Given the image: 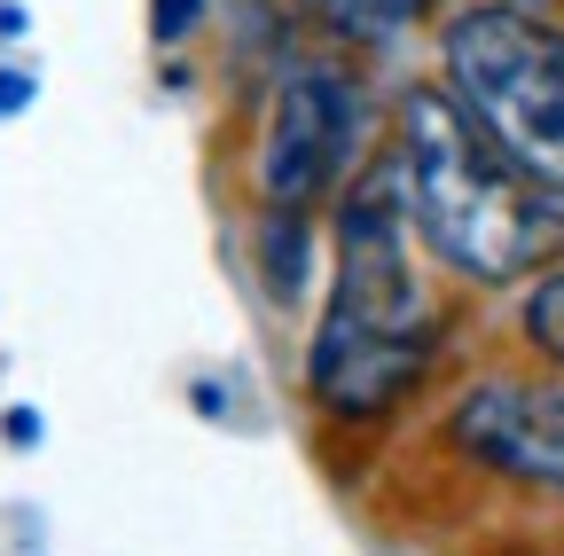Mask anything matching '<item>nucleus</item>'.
Segmentation results:
<instances>
[{
	"mask_svg": "<svg viewBox=\"0 0 564 556\" xmlns=\"http://www.w3.org/2000/svg\"><path fill=\"white\" fill-rule=\"evenodd\" d=\"M392 173L408 196L415 243L432 251L455 283L510 291L564 251V204L525 181V165L440 87L423 79L392 102Z\"/></svg>",
	"mask_w": 564,
	"mask_h": 556,
	"instance_id": "2",
	"label": "nucleus"
},
{
	"mask_svg": "<svg viewBox=\"0 0 564 556\" xmlns=\"http://www.w3.org/2000/svg\"><path fill=\"white\" fill-rule=\"evenodd\" d=\"M32 102V72H0V118H17Z\"/></svg>",
	"mask_w": 564,
	"mask_h": 556,
	"instance_id": "9",
	"label": "nucleus"
},
{
	"mask_svg": "<svg viewBox=\"0 0 564 556\" xmlns=\"http://www.w3.org/2000/svg\"><path fill=\"white\" fill-rule=\"evenodd\" d=\"M291 17H306L314 32L329 40H352V47H392L400 32H415L432 17V0H282Z\"/></svg>",
	"mask_w": 564,
	"mask_h": 556,
	"instance_id": "6",
	"label": "nucleus"
},
{
	"mask_svg": "<svg viewBox=\"0 0 564 556\" xmlns=\"http://www.w3.org/2000/svg\"><path fill=\"white\" fill-rule=\"evenodd\" d=\"M377 157V95L337 55L282 63L259 133H251V196L259 212H314L322 196H345V181Z\"/></svg>",
	"mask_w": 564,
	"mask_h": 556,
	"instance_id": "4",
	"label": "nucleus"
},
{
	"mask_svg": "<svg viewBox=\"0 0 564 556\" xmlns=\"http://www.w3.org/2000/svg\"><path fill=\"white\" fill-rule=\"evenodd\" d=\"M440 439L470 470L518 486V494L564 502V369L533 361V369L470 377L440 415Z\"/></svg>",
	"mask_w": 564,
	"mask_h": 556,
	"instance_id": "5",
	"label": "nucleus"
},
{
	"mask_svg": "<svg viewBox=\"0 0 564 556\" xmlns=\"http://www.w3.org/2000/svg\"><path fill=\"white\" fill-rule=\"evenodd\" d=\"M440 329L447 321L415 274V220H408L392 150H377L337 196L329 291L306 337V400L329 424H384L432 377Z\"/></svg>",
	"mask_w": 564,
	"mask_h": 556,
	"instance_id": "1",
	"label": "nucleus"
},
{
	"mask_svg": "<svg viewBox=\"0 0 564 556\" xmlns=\"http://www.w3.org/2000/svg\"><path fill=\"white\" fill-rule=\"evenodd\" d=\"M440 87L564 204V24L541 0H455L440 17Z\"/></svg>",
	"mask_w": 564,
	"mask_h": 556,
	"instance_id": "3",
	"label": "nucleus"
},
{
	"mask_svg": "<svg viewBox=\"0 0 564 556\" xmlns=\"http://www.w3.org/2000/svg\"><path fill=\"white\" fill-rule=\"evenodd\" d=\"M196 17H204V0H150V40L158 47H181L196 32Z\"/></svg>",
	"mask_w": 564,
	"mask_h": 556,
	"instance_id": "8",
	"label": "nucleus"
},
{
	"mask_svg": "<svg viewBox=\"0 0 564 556\" xmlns=\"http://www.w3.org/2000/svg\"><path fill=\"white\" fill-rule=\"evenodd\" d=\"M518 329L533 345V361H556L564 369V259H549L533 283L518 291Z\"/></svg>",
	"mask_w": 564,
	"mask_h": 556,
	"instance_id": "7",
	"label": "nucleus"
}]
</instances>
